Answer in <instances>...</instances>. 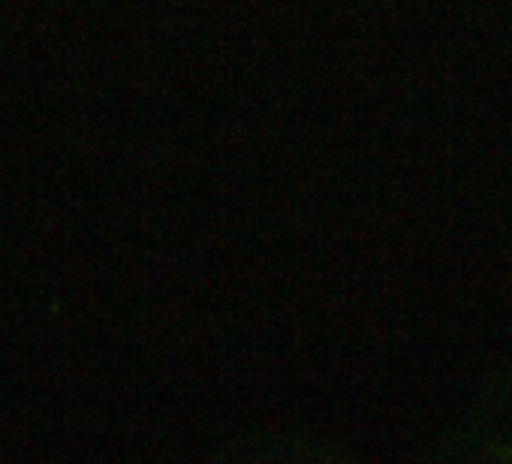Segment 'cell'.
<instances>
[{
  "label": "cell",
  "instance_id": "6da1fadb",
  "mask_svg": "<svg viewBox=\"0 0 512 464\" xmlns=\"http://www.w3.org/2000/svg\"><path fill=\"white\" fill-rule=\"evenodd\" d=\"M434 464H512V365L488 377L443 437Z\"/></svg>",
  "mask_w": 512,
  "mask_h": 464
},
{
  "label": "cell",
  "instance_id": "7a4b0ae2",
  "mask_svg": "<svg viewBox=\"0 0 512 464\" xmlns=\"http://www.w3.org/2000/svg\"><path fill=\"white\" fill-rule=\"evenodd\" d=\"M205 464H359L344 449L305 434H256L220 449Z\"/></svg>",
  "mask_w": 512,
  "mask_h": 464
}]
</instances>
